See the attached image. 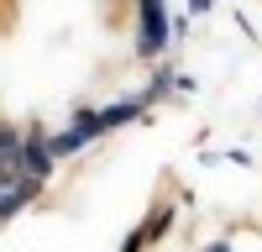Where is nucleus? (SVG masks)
I'll list each match as a JSON object with an SVG mask.
<instances>
[{
    "mask_svg": "<svg viewBox=\"0 0 262 252\" xmlns=\"http://www.w3.org/2000/svg\"><path fill=\"white\" fill-rule=\"evenodd\" d=\"M131 11H137V37H131V53L142 63H163V53L173 48V11L168 0H131Z\"/></svg>",
    "mask_w": 262,
    "mask_h": 252,
    "instance_id": "1",
    "label": "nucleus"
},
{
    "mask_svg": "<svg viewBox=\"0 0 262 252\" xmlns=\"http://www.w3.org/2000/svg\"><path fill=\"white\" fill-rule=\"evenodd\" d=\"M200 252H236L231 242H210V247H200Z\"/></svg>",
    "mask_w": 262,
    "mask_h": 252,
    "instance_id": "10",
    "label": "nucleus"
},
{
    "mask_svg": "<svg viewBox=\"0 0 262 252\" xmlns=\"http://www.w3.org/2000/svg\"><path fill=\"white\" fill-rule=\"evenodd\" d=\"M21 147H27V126H0V174H21Z\"/></svg>",
    "mask_w": 262,
    "mask_h": 252,
    "instance_id": "7",
    "label": "nucleus"
},
{
    "mask_svg": "<svg viewBox=\"0 0 262 252\" xmlns=\"http://www.w3.org/2000/svg\"><path fill=\"white\" fill-rule=\"evenodd\" d=\"M173 221H179V210H173V205H152V210H147V221L121 242V252H147L152 242H163L168 231H173Z\"/></svg>",
    "mask_w": 262,
    "mask_h": 252,
    "instance_id": "5",
    "label": "nucleus"
},
{
    "mask_svg": "<svg viewBox=\"0 0 262 252\" xmlns=\"http://www.w3.org/2000/svg\"><path fill=\"white\" fill-rule=\"evenodd\" d=\"M21 174H32V179H42V184H48V179L58 174L53 132H48L42 121H32V126H27V147H21Z\"/></svg>",
    "mask_w": 262,
    "mask_h": 252,
    "instance_id": "3",
    "label": "nucleus"
},
{
    "mask_svg": "<svg viewBox=\"0 0 262 252\" xmlns=\"http://www.w3.org/2000/svg\"><path fill=\"white\" fill-rule=\"evenodd\" d=\"M42 179H32V174H0V216L6 221H16L27 205H37L42 200Z\"/></svg>",
    "mask_w": 262,
    "mask_h": 252,
    "instance_id": "4",
    "label": "nucleus"
},
{
    "mask_svg": "<svg viewBox=\"0 0 262 252\" xmlns=\"http://www.w3.org/2000/svg\"><path fill=\"white\" fill-rule=\"evenodd\" d=\"M100 137H111V132H105L100 105H74L69 126H63V132H53V153H58V158H79L84 147H95Z\"/></svg>",
    "mask_w": 262,
    "mask_h": 252,
    "instance_id": "2",
    "label": "nucleus"
},
{
    "mask_svg": "<svg viewBox=\"0 0 262 252\" xmlns=\"http://www.w3.org/2000/svg\"><path fill=\"white\" fill-rule=\"evenodd\" d=\"M147 105H158V100H168V95H179V74H173V63H158V69H152V79L137 90Z\"/></svg>",
    "mask_w": 262,
    "mask_h": 252,
    "instance_id": "8",
    "label": "nucleus"
},
{
    "mask_svg": "<svg viewBox=\"0 0 262 252\" xmlns=\"http://www.w3.org/2000/svg\"><path fill=\"white\" fill-rule=\"evenodd\" d=\"M215 11V0H189V16H210Z\"/></svg>",
    "mask_w": 262,
    "mask_h": 252,
    "instance_id": "9",
    "label": "nucleus"
},
{
    "mask_svg": "<svg viewBox=\"0 0 262 252\" xmlns=\"http://www.w3.org/2000/svg\"><path fill=\"white\" fill-rule=\"evenodd\" d=\"M100 116H105V132H121V126H137L152 116V105L142 95H126V100H111V105H100Z\"/></svg>",
    "mask_w": 262,
    "mask_h": 252,
    "instance_id": "6",
    "label": "nucleus"
}]
</instances>
